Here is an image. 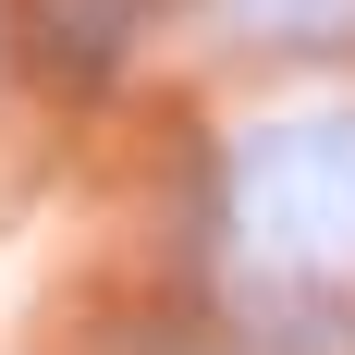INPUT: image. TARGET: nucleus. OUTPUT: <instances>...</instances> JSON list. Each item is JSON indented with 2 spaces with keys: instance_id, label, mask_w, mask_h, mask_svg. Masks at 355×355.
<instances>
[{
  "instance_id": "f257e3e1",
  "label": "nucleus",
  "mask_w": 355,
  "mask_h": 355,
  "mask_svg": "<svg viewBox=\"0 0 355 355\" xmlns=\"http://www.w3.org/2000/svg\"><path fill=\"white\" fill-rule=\"evenodd\" d=\"M37 49H49L73 86H98V73L135 49V0H37Z\"/></svg>"
}]
</instances>
